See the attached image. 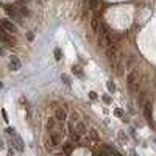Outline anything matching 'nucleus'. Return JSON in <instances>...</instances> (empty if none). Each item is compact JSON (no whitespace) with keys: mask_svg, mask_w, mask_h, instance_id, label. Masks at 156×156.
<instances>
[{"mask_svg":"<svg viewBox=\"0 0 156 156\" xmlns=\"http://www.w3.org/2000/svg\"><path fill=\"white\" fill-rule=\"evenodd\" d=\"M72 144H73V142H67V144H64V145H63V150H64L66 153H69L70 148H72Z\"/></svg>","mask_w":156,"mask_h":156,"instance_id":"16","label":"nucleus"},{"mask_svg":"<svg viewBox=\"0 0 156 156\" xmlns=\"http://www.w3.org/2000/svg\"><path fill=\"white\" fill-rule=\"evenodd\" d=\"M119 139L123 141V142H128V136H127L125 133H122V131H119Z\"/></svg>","mask_w":156,"mask_h":156,"instance_id":"18","label":"nucleus"},{"mask_svg":"<svg viewBox=\"0 0 156 156\" xmlns=\"http://www.w3.org/2000/svg\"><path fill=\"white\" fill-rule=\"evenodd\" d=\"M114 41H113V38H111V34H108V33H98V44H100V47L102 48H108L111 44H113Z\"/></svg>","mask_w":156,"mask_h":156,"instance_id":"2","label":"nucleus"},{"mask_svg":"<svg viewBox=\"0 0 156 156\" xmlns=\"http://www.w3.org/2000/svg\"><path fill=\"white\" fill-rule=\"evenodd\" d=\"M2 30L8 31L9 34H14V33L17 31V27H16V23H13L9 19H3V20H2Z\"/></svg>","mask_w":156,"mask_h":156,"instance_id":"5","label":"nucleus"},{"mask_svg":"<svg viewBox=\"0 0 156 156\" xmlns=\"http://www.w3.org/2000/svg\"><path fill=\"white\" fill-rule=\"evenodd\" d=\"M72 72H73L75 75H78V77H81V75H83V70H81V67H80V66H73V67H72Z\"/></svg>","mask_w":156,"mask_h":156,"instance_id":"15","label":"nucleus"},{"mask_svg":"<svg viewBox=\"0 0 156 156\" xmlns=\"http://www.w3.org/2000/svg\"><path fill=\"white\" fill-rule=\"evenodd\" d=\"M91 28H92V31L97 33V34L102 31V22H100V19H98L97 16H94V17L91 19Z\"/></svg>","mask_w":156,"mask_h":156,"instance_id":"7","label":"nucleus"},{"mask_svg":"<svg viewBox=\"0 0 156 156\" xmlns=\"http://www.w3.org/2000/svg\"><path fill=\"white\" fill-rule=\"evenodd\" d=\"M55 119L59 122V123H66V120L69 119L67 117V108L66 106H58L56 109H55Z\"/></svg>","mask_w":156,"mask_h":156,"instance_id":"3","label":"nucleus"},{"mask_svg":"<svg viewBox=\"0 0 156 156\" xmlns=\"http://www.w3.org/2000/svg\"><path fill=\"white\" fill-rule=\"evenodd\" d=\"M127 86L130 89V92L136 94L139 91V73L136 69H131L127 75Z\"/></svg>","mask_w":156,"mask_h":156,"instance_id":"1","label":"nucleus"},{"mask_svg":"<svg viewBox=\"0 0 156 156\" xmlns=\"http://www.w3.org/2000/svg\"><path fill=\"white\" fill-rule=\"evenodd\" d=\"M75 131H77L81 138H83V136H86V134L89 133V131H88V125H86L83 120H78V122L75 123Z\"/></svg>","mask_w":156,"mask_h":156,"instance_id":"6","label":"nucleus"},{"mask_svg":"<svg viewBox=\"0 0 156 156\" xmlns=\"http://www.w3.org/2000/svg\"><path fill=\"white\" fill-rule=\"evenodd\" d=\"M103 102H105L106 105H109V103H111V97H109V95H103Z\"/></svg>","mask_w":156,"mask_h":156,"instance_id":"21","label":"nucleus"},{"mask_svg":"<svg viewBox=\"0 0 156 156\" xmlns=\"http://www.w3.org/2000/svg\"><path fill=\"white\" fill-rule=\"evenodd\" d=\"M58 125H59V122L55 119V116L48 117V119H47V122H45V131H47V134L53 133V131L58 128Z\"/></svg>","mask_w":156,"mask_h":156,"instance_id":"4","label":"nucleus"},{"mask_svg":"<svg viewBox=\"0 0 156 156\" xmlns=\"http://www.w3.org/2000/svg\"><path fill=\"white\" fill-rule=\"evenodd\" d=\"M89 98H91V100H97V92L91 91V92H89Z\"/></svg>","mask_w":156,"mask_h":156,"instance_id":"20","label":"nucleus"},{"mask_svg":"<svg viewBox=\"0 0 156 156\" xmlns=\"http://www.w3.org/2000/svg\"><path fill=\"white\" fill-rule=\"evenodd\" d=\"M2 39H3V44H6V45H14V42H16L13 38H9V33L5 30H2Z\"/></svg>","mask_w":156,"mask_h":156,"instance_id":"9","label":"nucleus"},{"mask_svg":"<svg viewBox=\"0 0 156 156\" xmlns=\"http://www.w3.org/2000/svg\"><path fill=\"white\" fill-rule=\"evenodd\" d=\"M20 67H22L20 59H19L17 56H11V58H9V69L14 70V72H17V70H20Z\"/></svg>","mask_w":156,"mask_h":156,"instance_id":"8","label":"nucleus"},{"mask_svg":"<svg viewBox=\"0 0 156 156\" xmlns=\"http://www.w3.org/2000/svg\"><path fill=\"white\" fill-rule=\"evenodd\" d=\"M5 11H6L8 14H11V16H16V17H17V11H16V8H14V6L11 8L9 5H5Z\"/></svg>","mask_w":156,"mask_h":156,"instance_id":"11","label":"nucleus"},{"mask_svg":"<svg viewBox=\"0 0 156 156\" xmlns=\"http://www.w3.org/2000/svg\"><path fill=\"white\" fill-rule=\"evenodd\" d=\"M114 116H116V117L123 119V117H125V111H123L122 108H116V109H114Z\"/></svg>","mask_w":156,"mask_h":156,"instance_id":"13","label":"nucleus"},{"mask_svg":"<svg viewBox=\"0 0 156 156\" xmlns=\"http://www.w3.org/2000/svg\"><path fill=\"white\" fill-rule=\"evenodd\" d=\"M89 138H91V141H92L94 144H98V142H100V136H98L97 130H94V128L89 130Z\"/></svg>","mask_w":156,"mask_h":156,"instance_id":"10","label":"nucleus"},{"mask_svg":"<svg viewBox=\"0 0 156 156\" xmlns=\"http://www.w3.org/2000/svg\"><path fill=\"white\" fill-rule=\"evenodd\" d=\"M8 152H9V155L14 156V150H13V147H9V148H8Z\"/></svg>","mask_w":156,"mask_h":156,"instance_id":"22","label":"nucleus"},{"mask_svg":"<svg viewBox=\"0 0 156 156\" xmlns=\"http://www.w3.org/2000/svg\"><path fill=\"white\" fill-rule=\"evenodd\" d=\"M144 109H145V117H147L148 120H152V105H150V103H147Z\"/></svg>","mask_w":156,"mask_h":156,"instance_id":"12","label":"nucleus"},{"mask_svg":"<svg viewBox=\"0 0 156 156\" xmlns=\"http://www.w3.org/2000/svg\"><path fill=\"white\" fill-rule=\"evenodd\" d=\"M106 88H108V91H109L111 94L116 92V84H114V81H106Z\"/></svg>","mask_w":156,"mask_h":156,"instance_id":"14","label":"nucleus"},{"mask_svg":"<svg viewBox=\"0 0 156 156\" xmlns=\"http://www.w3.org/2000/svg\"><path fill=\"white\" fill-rule=\"evenodd\" d=\"M53 55H55V58H56L58 61L61 59V50H59V48H55V50H53Z\"/></svg>","mask_w":156,"mask_h":156,"instance_id":"19","label":"nucleus"},{"mask_svg":"<svg viewBox=\"0 0 156 156\" xmlns=\"http://www.w3.org/2000/svg\"><path fill=\"white\" fill-rule=\"evenodd\" d=\"M61 80L64 81V84H67V86L70 84V78H69V77H67L66 73H63V75H61Z\"/></svg>","mask_w":156,"mask_h":156,"instance_id":"17","label":"nucleus"}]
</instances>
